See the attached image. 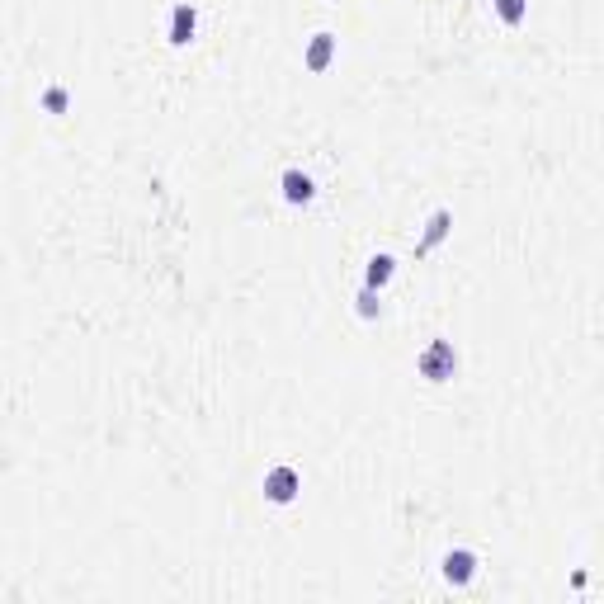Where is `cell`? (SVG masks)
Here are the masks:
<instances>
[{
	"instance_id": "6da1fadb",
	"label": "cell",
	"mask_w": 604,
	"mask_h": 604,
	"mask_svg": "<svg viewBox=\"0 0 604 604\" xmlns=\"http://www.w3.org/2000/svg\"><path fill=\"white\" fill-rule=\"evenodd\" d=\"M448 364H453V354H448V345H434V349L425 354V373H430V378H439V373H444Z\"/></svg>"
},
{
	"instance_id": "7a4b0ae2",
	"label": "cell",
	"mask_w": 604,
	"mask_h": 604,
	"mask_svg": "<svg viewBox=\"0 0 604 604\" xmlns=\"http://www.w3.org/2000/svg\"><path fill=\"white\" fill-rule=\"evenodd\" d=\"M269 496H274V500H289L293 496V473H289V468L269 477Z\"/></svg>"
},
{
	"instance_id": "3957f363",
	"label": "cell",
	"mask_w": 604,
	"mask_h": 604,
	"mask_svg": "<svg viewBox=\"0 0 604 604\" xmlns=\"http://www.w3.org/2000/svg\"><path fill=\"white\" fill-rule=\"evenodd\" d=\"M448 580H468L473 576V557H468V552H458V557H448Z\"/></svg>"
},
{
	"instance_id": "277c9868",
	"label": "cell",
	"mask_w": 604,
	"mask_h": 604,
	"mask_svg": "<svg viewBox=\"0 0 604 604\" xmlns=\"http://www.w3.org/2000/svg\"><path fill=\"white\" fill-rule=\"evenodd\" d=\"M189 33H194V10H175V43H189Z\"/></svg>"
},
{
	"instance_id": "5b68a950",
	"label": "cell",
	"mask_w": 604,
	"mask_h": 604,
	"mask_svg": "<svg viewBox=\"0 0 604 604\" xmlns=\"http://www.w3.org/2000/svg\"><path fill=\"white\" fill-rule=\"evenodd\" d=\"M284 184H289V199H293V203H298V199H312V180H307V175H289Z\"/></svg>"
},
{
	"instance_id": "8992f818",
	"label": "cell",
	"mask_w": 604,
	"mask_h": 604,
	"mask_svg": "<svg viewBox=\"0 0 604 604\" xmlns=\"http://www.w3.org/2000/svg\"><path fill=\"white\" fill-rule=\"evenodd\" d=\"M387 274H392V260H387V255H383V260H373V269H368V279H373V284H383Z\"/></svg>"
},
{
	"instance_id": "52a82bcc",
	"label": "cell",
	"mask_w": 604,
	"mask_h": 604,
	"mask_svg": "<svg viewBox=\"0 0 604 604\" xmlns=\"http://www.w3.org/2000/svg\"><path fill=\"white\" fill-rule=\"evenodd\" d=\"M500 15H505V19H510V24H515V19H520V15H524V0H500Z\"/></svg>"
},
{
	"instance_id": "ba28073f",
	"label": "cell",
	"mask_w": 604,
	"mask_h": 604,
	"mask_svg": "<svg viewBox=\"0 0 604 604\" xmlns=\"http://www.w3.org/2000/svg\"><path fill=\"white\" fill-rule=\"evenodd\" d=\"M326 53H331V43H326V33H321V43L312 48V66H321V62H326Z\"/></svg>"
}]
</instances>
